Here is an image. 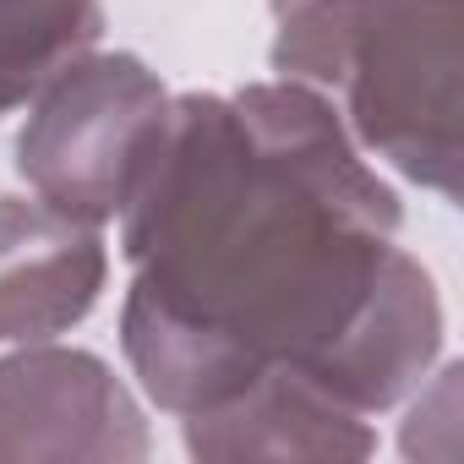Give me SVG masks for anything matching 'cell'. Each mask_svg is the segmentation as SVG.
<instances>
[{
	"mask_svg": "<svg viewBox=\"0 0 464 464\" xmlns=\"http://www.w3.org/2000/svg\"><path fill=\"white\" fill-rule=\"evenodd\" d=\"M104 39V0H0V115Z\"/></svg>",
	"mask_w": 464,
	"mask_h": 464,
	"instance_id": "52a82bcc",
	"label": "cell"
},
{
	"mask_svg": "<svg viewBox=\"0 0 464 464\" xmlns=\"http://www.w3.org/2000/svg\"><path fill=\"white\" fill-rule=\"evenodd\" d=\"M399 224V191L328 93L295 77L175 93L121 208L137 388L175 420L263 377H301L366 420L404 404L442 361V295Z\"/></svg>",
	"mask_w": 464,
	"mask_h": 464,
	"instance_id": "6da1fadb",
	"label": "cell"
},
{
	"mask_svg": "<svg viewBox=\"0 0 464 464\" xmlns=\"http://www.w3.org/2000/svg\"><path fill=\"white\" fill-rule=\"evenodd\" d=\"M268 66L328 93L372 164L459 202L464 0H301L274 12Z\"/></svg>",
	"mask_w": 464,
	"mask_h": 464,
	"instance_id": "7a4b0ae2",
	"label": "cell"
},
{
	"mask_svg": "<svg viewBox=\"0 0 464 464\" xmlns=\"http://www.w3.org/2000/svg\"><path fill=\"white\" fill-rule=\"evenodd\" d=\"M186 453L202 464H241V459H366L377 431L366 415L334 404L323 388L301 377H263L229 404L180 420Z\"/></svg>",
	"mask_w": 464,
	"mask_h": 464,
	"instance_id": "8992f818",
	"label": "cell"
},
{
	"mask_svg": "<svg viewBox=\"0 0 464 464\" xmlns=\"http://www.w3.org/2000/svg\"><path fill=\"white\" fill-rule=\"evenodd\" d=\"M0 459H148V415L104 355L17 344L0 355Z\"/></svg>",
	"mask_w": 464,
	"mask_h": 464,
	"instance_id": "277c9868",
	"label": "cell"
},
{
	"mask_svg": "<svg viewBox=\"0 0 464 464\" xmlns=\"http://www.w3.org/2000/svg\"><path fill=\"white\" fill-rule=\"evenodd\" d=\"M169 99L175 93L142 55L88 50L28 99L12 164L39 202L104 229L137 191Z\"/></svg>",
	"mask_w": 464,
	"mask_h": 464,
	"instance_id": "3957f363",
	"label": "cell"
},
{
	"mask_svg": "<svg viewBox=\"0 0 464 464\" xmlns=\"http://www.w3.org/2000/svg\"><path fill=\"white\" fill-rule=\"evenodd\" d=\"M110 246L99 224L50 202L0 197V350L72 334L104 295Z\"/></svg>",
	"mask_w": 464,
	"mask_h": 464,
	"instance_id": "5b68a950",
	"label": "cell"
}]
</instances>
